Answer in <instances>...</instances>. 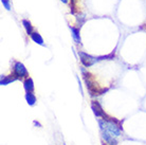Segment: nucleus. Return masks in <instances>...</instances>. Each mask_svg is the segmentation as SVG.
<instances>
[{
	"label": "nucleus",
	"instance_id": "20e7f679",
	"mask_svg": "<svg viewBox=\"0 0 146 145\" xmlns=\"http://www.w3.org/2000/svg\"><path fill=\"white\" fill-rule=\"evenodd\" d=\"M102 138L105 140L107 144L109 145H117V141L113 138V136L107 130H102Z\"/></svg>",
	"mask_w": 146,
	"mask_h": 145
},
{
	"label": "nucleus",
	"instance_id": "39448f33",
	"mask_svg": "<svg viewBox=\"0 0 146 145\" xmlns=\"http://www.w3.org/2000/svg\"><path fill=\"white\" fill-rule=\"evenodd\" d=\"M23 87H25V90L27 92H33L34 91V83L33 80L31 77H28L26 78V80L23 82Z\"/></svg>",
	"mask_w": 146,
	"mask_h": 145
},
{
	"label": "nucleus",
	"instance_id": "ddd939ff",
	"mask_svg": "<svg viewBox=\"0 0 146 145\" xmlns=\"http://www.w3.org/2000/svg\"><path fill=\"white\" fill-rule=\"evenodd\" d=\"M103 145H108V144H107V143H106V144H105V143H103Z\"/></svg>",
	"mask_w": 146,
	"mask_h": 145
},
{
	"label": "nucleus",
	"instance_id": "f8f14e48",
	"mask_svg": "<svg viewBox=\"0 0 146 145\" xmlns=\"http://www.w3.org/2000/svg\"><path fill=\"white\" fill-rule=\"evenodd\" d=\"M62 2H64V3H68V0H60Z\"/></svg>",
	"mask_w": 146,
	"mask_h": 145
},
{
	"label": "nucleus",
	"instance_id": "9d476101",
	"mask_svg": "<svg viewBox=\"0 0 146 145\" xmlns=\"http://www.w3.org/2000/svg\"><path fill=\"white\" fill-rule=\"evenodd\" d=\"M26 100L28 102V104L31 106L35 105V103H36V96H35V94H33V92H27Z\"/></svg>",
	"mask_w": 146,
	"mask_h": 145
},
{
	"label": "nucleus",
	"instance_id": "9b49d317",
	"mask_svg": "<svg viewBox=\"0 0 146 145\" xmlns=\"http://www.w3.org/2000/svg\"><path fill=\"white\" fill-rule=\"evenodd\" d=\"M1 2L3 4V7L7 10H11V4H10V0H1Z\"/></svg>",
	"mask_w": 146,
	"mask_h": 145
},
{
	"label": "nucleus",
	"instance_id": "0eeeda50",
	"mask_svg": "<svg viewBox=\"0 0 146 145\" xmlns=\"http://www.w3.org/2000/svg\"><path fill=\"white\" fill-rule=\"evenodd\" d=\"M22 25H23V28H25V30H26V32L28 35H31V34L34 32L33 25H32V23H31L29 20L23 19V20H22Z\"/></svg>",
	"mask_w": 146,
	"mask_h": 145
},
{
	"label": "nucleus",
	"instance_id": "7ed1b4c3",
	"mask_svg": "<svg viewBox=\"0 0 146 145\" xmlns=\"http://www.w3.org/2000/svg\"><path fill=\"white\" fill-rule=\"evenodd\" d=\"M13 74H14L17 78H28L29 77V72L27 68L21 64L20 62H16L13 67Z\"/></svg>",
	"mask_w": 146,
	"mask_h": 145
},
{
	"label": "nucleus",
	"instance_id": "f03ea898",
	"mask_svg": "<svg viewBox=\"0 0 146 145\" xmlns=\"http://www.w3.org/2000/svg\"><path fill=\"white\" fill-rule=\"evenodd\" d=\"M78 55H80V63L85 66V67H91L92 65H94L96 62H99V61H103V59H105V58H112L114 57V54L111 53V54L107 55V56H101V57H94V56H91V55L87 54V53H85L83 51H80L78 52Z\"/></svg>",
	"mask_w": 146,
	"mask_h": 145
},
{
	"label": "nucleus",
	"instance_id": "f257e3e1",
	"mask_svg": "<svg viewBox=\"0 0 146 145\" xmlns=\"http://www.w3.org/2000/svg\"><path fill=\"white\" fill-rule=\"evenodd\" d=\"M82 73H83V77H84V80L90 95L95 96V95L103 94L107 91V89H105V88L100 87L99 84L95 82V77L90 72L86 71L85 69H82Z\"/></svg>",
	"mask_w": 146,
	"mask_h": 145
},
{
	"label": "nucleus",
	"instance_id": "1a4fd4ad",
	"mask_svg": "<svg viewBox=\"0 0 146 145\" xmlns=\"http://www.w3.org/2000/svg\"><path fill=\"white\" fill-rule=\"evenodd\" d=\"M18 80L16 76L13 74V75H10V76H2L1 77V80H0V84L1 85H7V84L12 83V82H14V80Z\"/></svg>",
	"mask_w": 146,
	"mask_h": 145
},
{
	"label": "nucleus",
	"instance_id": "423d86ee",
	"mask_svg": "<svg viewBox=\"0 0 146 145\" xmlns=\"http://www.w3.org/2000/svg\"><path fill=\"white\" fill-rule=\"evenodd\" d=\"M30 36H31V38H32V40H33L34 43H36V44L40 45V46H44V38L41 37V35H40L38 32H35V31H34Z\"/></svg>",
	"mask_w": 146,
	"mask_h": 145
},
{
	"label": "nucleus",
	"instance_id": "6e6552de",
	"mask_svg": "<svg viewBox=\"0 0 146 145\" xmlns=\"http://www.w3.org/2000/svg\"><path fill=\"white\" fill-rule=\"evenodd\" d=\"M71 29V33H72V37L74 41L76 43V44H80V29L78 28H74V27H71L70 28Z\"/></svg>",
	"mask_w": 146,
	"mask_h": 145
}]
</instances>
